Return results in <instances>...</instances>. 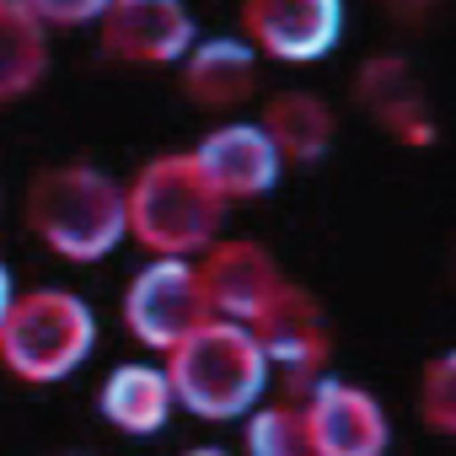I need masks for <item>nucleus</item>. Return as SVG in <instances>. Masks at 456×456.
Wrapping results in <instances>:
<instances>
[{
  "label": "nucleus",
  "instance_id": "obj_1",
  "mask_svg": "<svg viewBox=\"0 0 456 456\" xmlns=\"http://www.w3.org/2000/svg\"><path fill=\"white\" fill-rule=\"evenodd\" d=\"M274 365L264 360L258 338L248 322H225V317H204L193 333H183L167 349V381L172 397L199 413V419H242L264 403Z\"/></svg>",
  "mask_w": 456,
  "mask_h": 456
},
{
  "label": "nucleus",
  "instance_id": "obj_2",
  "mask_svg": "<svg viewBox=\"0 0 456 456\" xmlns=\"http://www.w3.org/2000/svg\"><path fill=\"white\" fill-rule=\"evenodd\" d=\"M28 225L49 253H60L70 264H97L129 237L124 183H113L92 161L49 167L28 188Z\"/></svg>",
  "mask_w": 456,
  "mask_h": 456
},
{
  "label": "nucleus",
  "instance_id": "obj_3",
  "mask_svg": "<svg viewBox=\"0 0 456 456\" xmlns=\"http://www.w3.org/2000/svg\"><path fill=\"white\" fill-rule=\"evenodd\" d=\"M129 237L156 258H193L220 237L225 199L204 183L188 151H167L134 172L124 188Z\"/></svg>",
  "mask_w": 456,
  "mask_h": 456
},
{
  "label": "nucleus",
  "instance_id": "obj_4",
  "mask_svg": "<svg viewBox=\"0 0 456 456\" xmlns=\"http://www.w3.org/2000/svg\"><path fill=\"white\" fill-rule=\"evenodd\" d=\"M92 344H97V317L76 290L44 285L28 296H12L6 317H0V365L33 387L76 376Z\"/></svg>",
  "mask_w": 456,
  "mask_h": 456
},
{
  "label": "nucleus",
  "instance_id": "obj_5",
  "mask_svg": "<svg viewBox=\"0 0 456 456\" xmlns=\"http://www.w3.org/2000/svg\"><path fill=\"white\" fill-rule=\"evenodd\" d=\"M209 317L204 285L193 258H151L129 290H124V328L145 344V349H172L183 333H193Z\"/></svg>",
  "mask_w": 456,
  "mask_h": 456
},
{
  "label": "nucleus",
  "instance_id": "obj_6",
  "mask_svg": "<svg viewBox=\"0 0 456 456\" xmlns=\"http://www.w3.org/2000/svg\"><path fill=\"white\" fill-rule=\"evenodd\" d=\"M301 419L312 456H387L392 445L387 408L344 376H317L301 397Z\"/></svg>",
  "mask_w": 456,
  "mask_h": 456
},
{
  "label": "nucleus",
  "instance_id": "obj_7",
  "mask_svg": "<svg viewBox=\"0 0 456 456\" xmlns=\"http://www.w3.org/2000/svg\"><path fill=\"white\" fill-rule=\"evenodd\" d=\"M242 28L258 54L317 65L344 38V0H242Z\"/></svg>",
  "mask_w": 456,
  "mask_h": 456
},
{
  "label": "nucleus",
  "instance_id": "obj_8",
  "mask_svg": "<svg viewBox=\"0 0 456 456\" xmlns=\"http://www.w3.org/2000/svg\"><path fill=\"white\" fill-rule=\"evenodd\" d=\"M248 328H253V338H258L264 360H269V365H280V370L290 376L296 397H306V387L317 381V370L328 365V349H333L322 306H317L301 285H290V280H285V285L274 290V301H269Z\"/></svg>",
  "mask_w": 456,
  "mask_h": 456
},
{
  "label": "nucleus",
  "instance_id": "obj_9",
  "mask_svg": "<svg viewBox=\"0 0 456 456\" xmlns=\"http://www.w3.org/2000/svg\"><path fill=\"white\" fill-rule=\"evenodd\" d=\"M193 269H199L209 317H225V322H253L274 301V290L285 285L274 253L264 242H248V237H232V242L215 237Z\"/></svg>",
  "mask_w": 456,
  "mask_h": 456
},
{
  "label": "nucleus",
  "instance_id": "obj_10",
  "mask_svg": "<svg viewBox=\"0 0 456 456\" xmlns=\"http://www.w3.org/2000/svg\"><path fill=\"white\" fill-rule=\"evenodd\" d=\"M102 49L124 65H172L193 49L199 28L183 0H108Z\"/></svg>",
  "mask_w": 456,
  "mask_h": 456
},
{
  "label": "nucleus",
  "instance_id": "obj_11",
  "mask_svg": "<svg viewBox=\"0 0 456 456\" xmlns=\"http://www.w3.org/2000/svg\"><path fill=\"white\" fill-rule=\"evenodd\" d=\"M188 156H193V167L204 172V183L225 204H232V199H264V193H274V183L285 172L274 140L258 124H220Z\"/></svg>",
  "mask_w": 456,
  "mask_h": 456
},
{
  "label": "nucleus",
  "instance_id": "obj_12",
  "mask_svg": "<svg viewBox=\"0 0 456 456\" xmlns=\"http://www.w3.org/2000/svg\"><path fill=\"white\" fill-rule=\"evenodd\" d=\"M183 92L199 108H237L258 92V49L248 38H193L183 54Z\"/></svg>",
  "mask_w": 456,
  "mask_h": 456
},
{
  "label": "nucleus",
  "instance_id": "obj_13",
  "mask_svg": "<svg viewBox=\"0 0 456 456\" xmlns=\"http://www.w3.org/2000/svg\"><path fill=\"white\" fill-rule=\"evenodd\" d=\"M177 397H172V381L161 365H145V360H129V365H113L102 392H97V413L124 429V435H156L167 419H172Z\"/></svg>",
  "mask_w": 456,
  "mask_h": 456
},
{
  "label": "nucleus",
  "instance_id": "obj_14",
  "mask_svg": "<svg viewBox=\"0 0 456 456\" xmlns=\"http://www.w3.org/2000/svg\"><path fill=\"white\" fill-rule=\"evenodd\" d=\"M360 97L365 108L408 145H429L435 140V118H429V102H424V86L419 76L397 60V54H376L365 70H360Z\"/></svg>",
  "mask_w": 456,
  "mask_h": 456
},
{
  "label": "nucleus",
  "instance_id": "obj_15",
  "mask_svg": "<svg viewBox=\"0 0 456 456\" xmlns=\"http://www.w3.org/2000/svg\"><path fill=\"white\" fill-rule=\"evenodd\" d=\"M258 129L274 140L280 161H317V156H328L338 124L317 92H280V97H269Z\"/></svg>",
  "mask_w": 456,
  "mask_h": 456
},
{
  "label": "nucleus",
  "instance_id": "obj_16",
  "mask_svg": "<svg viewBox=\"0 0 456 456\" xmlns=\"http://www.w3.org/2000/svg\"><path fill=\"white\" fill-rule=\"evenodd\" d=\"M44 76H49V28L22 0H0V102L28 97Z\"/></svg>",
  "mask_w": 456,
  "mask_h": 456
},
{
  "label": "nucleus",
  "instance_id": "obj_17",
  "mask_svg": "<svg viewBox=\"0 0 456 456\" xmlns=\"http://www.w3.org/2000/svg\"><path fill=\"white\" fill-rule=\"evenodd\" d=\"M248 419V456H312L306 451V419H301V403H264Z\"/></svg>",
  "mask_w": 456,
  "mask_h": 456
},
{
  "label": "nucleus",
  "instance_id": "obj_18",
  "mask_svg": "<svg viewBox=\"0 0 456 456\" xmlns=\"http://www.w3.org/2000/svg\"><path fill=\"white\" fill-rule=\"evenodd\" d=\"M419 419L435 435H456V354H435L419 381Z\"/></svg>",
  "mask_w": 456,
  "mask_h": 456
},
{
  "label": "nucleus",
  "instance_id": "obj_19",
  "mask_svg": "<svg viewBox=\"0 0 456 456\" xmlns=\"http://www.w3.org/2000/svg\"><path fill=\"white\" fill-rule=\"evenodd\" d=\"M22 6L44 22V28H86L108 12V0H22Z\"/></svg>",
  "mask_w": 456,
  "mask_h": 456
},
{
  "label": "nucleus",
  "instance_id": "obj_20",
  "mask_svg": "<svg viewBox=\"0 0 456 456\" xmlns=\"http://www.w3.org/2000/svg\"><path fill=\"white\" fill-rule=\"evenodd\" d=\"M12 296H17V285H12V269L0 264V317H6V306H12Z\"/></svg>",
  "mask_w": 456,
  "mask_h": 456
},
{
  "label": "nucleus",
  "instance_id": "obj_21",
  "mask_svg": "<svg viewBox=\"0 0 456 456\" xmlns=\"http://www.w3.org/2000/svg\"><path fill=\"white\" fill-rule=\"evenodd\" d=\"M183 456H232V451H220V445H193V451H183Z\"/></svg>",
  "mask_w": 456,
  "mask_h": 456
},
{
  "label": "nucleus",
  "instance_id": "obj_22",
  "mask_svg": "<svg viewBox=\"0 0 456 456\" xmlns=\"http://www.w3.org/2000/svg\"><path fill=\"white\" fill-rule=\"evenodd\" d=\"M408 6H424V0H408Z\"/></svg>",
  "mask_w": 456,
  "mask_h": 456
}]
</instances>
